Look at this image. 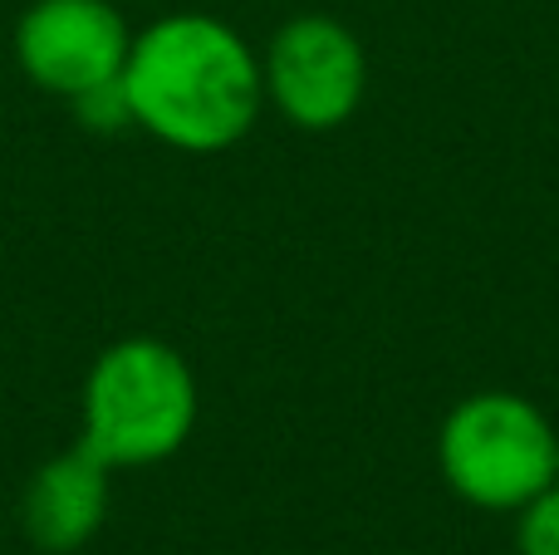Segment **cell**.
I'll use <instances>...</instances> for the list:
<instances>
[{"label": "cell", "instance_id": "obj_7", "mask_svg": "<svg viewBox=\"0 0 559 555\" xmlns=\"http://www.w3.org/2000/svg\"><path fill=\"white\" fill-rule=\"evenodd\" d=\"M515 546H521V555H559V482H550L545 492H535V497L521 507Z\"/></svg>", "mask_w": 559, "mask_h": 555}, {"label": "cell", "instance_id": "obj_8", "mask_svg": "<svg viewBox=\"0 0 559 555\" xmlns=\"http://www.w3.org/2000/svg\"><path fill=\"white\" fill-rule=\"evenodd\" d=\"M555 482H559V433H555Z\"/></svg>", "mask_w": 559, "mask_h": 555}, {"label": "cell", "instance_id": "obj_6", "mask_svg": "<svg viewBox=\"0 0 559 555\" xmlns=\"http://www.w3.org/2000/svg\"><path fill=\"white\" fill-rule=\"evenodd\" d=\"M108 462L94 448L79 442L74 452L45 462L29 477L25 501H20V521L35 551L45 555H69L98 536L108 517Z\"/></svg>", "mask_w": 559, "mask_h": 555}, {"label": "cell", "instance_id": "obj_1", "mask_svg": "<svg viewBox=\"0 0 559 555\" xmlns=\"http://www.w3.org/2000/svg\"><path fill=\"white\" fill-rule=\"evenodd\" d=\"M133 123L182 153H222L255 123L265 74L231 25L206 15H167L133 35L123 64Z\"/></svg>", "mask_w": 559, "mask_h": 555}, {"label": "cell", "instance_id": "obj_5", "mask_svg": "<svg viewBox=\"0 0 559 555\" xmlns=\"http://www.w3.org/2000/svg\"><path fill=\"white\" fill-rule=\"evenodd\" d=\"M128 49L133 35L108 0H35L15 29L20 69L69 104L123 79Z\"/></svg>", "mask_w": 559, "mask_h": 555}, {"label": "cell", "instance_id": "obj_2", "mask_svg": "<svg viewBox=\"0 0 559 555\" xmlns=\"http://www.w3.org/2000/svg\"><path fill=\"white\" fill-rule=\"evenodd\" d=\"M197 379L163 340H118L84 383V448L108 468H147L192 438Z\"/></svg>", "mask_w": 559, "mask_h": 555}, {"label": "cell", "instance_id": "obj_3", "mask_svg": "<svg viewBox=\"0 0 559 555\" xmlns=\"http://www.w3.org/2000/svg\"><path fill=\"white\" fill-rule=\"evenodd\" d=\"M437 458L456 497L486 511H521L555 482V428L531 399L476 393L442 423Z\"/></svg>", "mask_w": 559, "mask_h": 555}, {"label": "cell", "instance_id": "obj_4", "mask_svg": "<svg viewBox=\"0 0 559 555\" xmlns=\"http://www.w3.org/2000/svg\"><path fill=\"white\" fill-rule=\"evenodd\" d=\"M265 94L280 104L289 123L324 133L354 118L364 104V49L338 20L329 15H299L271 39L265 55Z\"/></svg>", "mask_w": 559, "mask_h": 555}]
</instances>
